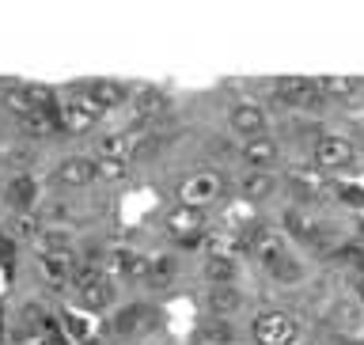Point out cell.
Masks as SVG:
<instances>
[{"mask_svg": "<svg viewBox=\"0 0 364 345\" xmlns=\"http://www.w3.org/2000/svg\"><path fill=\"white\" fill-rule=\"evenodd\" d=\"M76 304L80 307H87V312H102V307H110L114 304V281H110V273H102L99 266H84V270H76Z\"/></svg>", "mask_w": 364, "mask_h": 345, "instance_id": "6da1fadb", "label": "cell"}, {"mask_svg": "<svg viewBox=\"0 0 364 345\" xmlns=\"http://www.w3.org/2000/svg\"><path fill=\"white\" fill-rule=\"evenodd\" d=\"M250 338L255 345H292L300 338V323L289 312H258L250 323Z\"/></svg>", "mask_w": 364, "mask_h": 345, "instance_id": "7a4b0ae2", "label": "cell"}, {"mask_svg": "<svg viewBox=\"0 0 364 345\" xmlns=\"http://www.w3.org/2000/svg\"><path fill=\"white\" fill-rule=\"evenodd\" d=\"M273 95H277L284 107H296V110H318L326 102L318 84L307 76H281L277 84H273Z\"/></svg>", "mask_w": 364, "mask_h": 345, "instance_id": "3957f363", "label": "cell"}, {"mask_svg": "<svg viewBox=\"0 0 364 345\" xmlns=\"http://www.w3.org/2000/svg\"><path fill=\"white\" fill-rule=\"evenodd\" d=\"M99 107L95 102L87 99V91L80 87V91H73V95H68L61 107H57V118H61V129H68V133H87L91 125L99 122Z\"/></svg>", "mask_w": 364, "mask_h": 345, "instance_id": "277c9868", "label": "cell"}, {"mask_svg": "<svg viewBox=\"0 0 364 345\" xmlns=\"http://www.w3.org/2000/svg\"><path fill=\"white\" fill-rule=\"evenodd\" d=\"M220 190H224L220 175H213V171H198V175H190L186 182H182V190H178L182 201H178V205L205 213V205H213L216 198H220Z\"/></svg>", "mask_w": 364, "mask_h": 345, "instance_id": "5b68a950", "label": "cell"}, {"mask_svg": "<svg viewBox=\"0 0 364 345\" xmlns=\"http://www.w3.org/2000/svg\"><path fill=\"white\" fill-rule=\"evenodd\" d=\"M311 159L318 171H346L357 159V152H353V144L346 137H318L311 148Z\"/></svg>", "mask_w": 364, "mask_h": 345, "instance_id": "8992f818", "label": "cell"}, {"mask_svg": "<svg viewBox=\"0 0 364 345\" xmlns=\"http://www.w3.org/2000/svg\"><path fill=\"white\" fill-rule=\"evenodd\" d=\"M167 235L178 239V243H198L205 235V213L201 209H186V205H178V209L167 213Z\"/></svg>", "mask_w": 364, "mask_h": 345, "instance_id": "52a82bcc", "label": "cell"}, {"mask_svg": "<svg viewBox=\"0 0 364 345\" xmlns=\"http://www.w3.org/2000/svg\"><path fill=\"white\" fill-rule=\"evenodd\" d=\"M53 179L61 182V186H73V190L87 186V182L95 179V159H87V156H68V159H61V164H57Z\"/></svg>", "mask_w": 364, "mask_h": 345, "instance_id": "ba28073f", "label": "cell"}, {"mask_svg": "<svg viewBox=\"0 0 364 345\" xmlns=\"http://www.w3.org/2000/svg\"><path fill=\"white\" fill-rule=\"evenodd\" d=\"M232 129L239 137H266V110L258 107V102H235L232 110Z\"/></svg>", "mask_w": 364, "mask_h": 345, "instance_id": "9c48e42d", "label": "cell"}, {"mask_svg": "<svg viewBox=\"0 0 364 345\" xmlns=\"http://www.w3.org/2000/svg\"><path fill=\"white\" fill-rule=\"evenodd\" d=\"M4 201H8L19 216L31 213L34 201H38V182H34L31 175H16V179H11L8 186H4Z\"/></svg>", "mask_w": 364, "mask_h": 345, "instance_id": "30bf717a", "label": "cell"}, {"mask_svg": "<svg viewBox=\"0 0 364 345\" xmlns=\"http://www.w3.org/2000/svg\"><path fill=\"white\" fill-rule=\"evenodd\" d=\"M255 258L273 273L277 266H284V262H289V247H284V239H281V235L258 232V235H255Z\"/></svg>", "mask_w": 364, "mask_h": 345, "instance_id": "8fae6325", "label": "cell"}, {"mask_svg": "<svg viewBox=\"0 0 364 345\" xmlns=\"http://www.w3.org/2000/svg\"><path fill=\"white\" fill-rule=\"evenodd\" d=\"M87 99L95 102L99 110H110V107H122L125 95H129V87L118 84V80H91V84L84 87Z\"/></svg>", "mask_w": 364, "mask_h": 345, "instance_id": "7c38bea8", "label": "cell"}, {"mask_svg": "<svg viewBox=\"0 0 364 345\" xmlns=\"http://www.w3.org/2000/svg\"><path fill=\"white\" fill-rule=\"evenodd\" d=\"M38 266H42L46 277L57 281V285H65V281L76 277V258H73V250H50V255L38 258Z\"/></svg>", "mask_w": 364, "mask_h": 345, "instance_id": "4fadbf2b", "label": "cell"}, {"mask_svg": "<svg viewBox=\"0 0 364 345\" xmlns=\"http://www.w3.org/2000/svg\"><path fill=\"white\" fill-rule=\"evenodd\" d=\"M205 304H209L213 315H232V312L243 307V292L232 289V285H213L209 296H205Z\"/></svg>", "mask_w": 364, "mask_h": 345, "instance_id": "5bb4252c", "label": "cell"}, {"mask_svg": "<svg viewBox=\"0 0 364 345\" xmlns=\"http://www.w3.org/2000/svg\"><path fill=\"white\" fill-rule=\"evenodd\" d=\"M243 159L255 171H266V167H273V159H277V144H273L269 137H250L243 144Z\"/></svg>", "mask_w": 364, "mask_h": 345, "instance_id": "9a60e30c", "label": "cell"}, {"mask_svg": "<svg viewBox=\"0 0 364 345\" xmlns=\"http://www.w3.org/2000/svg\"><path fill=\"white\" fill-rule=\"evenodd\" d=\"M110 270L122 273V277H148V258L122 247V250H110Z\"/></svg>", "mask_w": 364, "mask_h": 345, "instance_id": "2e32d148", "label": "cell"}, {"mask_svg": "<svg viewBox=\"0 0 364 345\" xmlns=\"http://www.w3.org/2000/svg\"><path fill=\"white\" fill-rule=\"evenodd\" d=\"M19 125L27 129V137H53L61 129V118H57V110H31L27 118H19Z\"/></svg>", "mask_w": 364, "mask_h": 345, "instance_id": "e0dca14e", "label": "cell"}, {"mask_svg": "<svg viewBox=\"0 0 364 345\" xmlns=\"http://www.w3.org/2000/svg\"><path fill=\"white\" fill-rule=\"evenodd\" d=\"M133 152H136L133 133H110L99 141V159H125V164H129Z\"/></svg>", "mask_w": 364, "mask_h": 345, "instance_id": "ac0fdd59", "label": "cell"}, {"mask_svg": "<svg viewBox=\"0 0 364 345\" xmlns=\"http://www.w3.org/2000/svg\"><path fill=\"white\" fill-rule=\"evenodd\" d=\"M315 84L326 99H353L360 91V80H353V76H323V80H315Z\"/></svg>", "mask_w": 364, "mask_h": 345, "instance_id": "d6986e66", "label": "cell"}, {"mask_svg": "<svg viewBox=\"0 0 364 345\" xmlns=\"http://www.w3.org/2000/svg\"><path fill=\"white\" fill-rule=\"evenodd\" d=\"M273 190H277V179H273L269 171H250V175L243 179V193H247V198H255V201L269 198Z\"/></svg>", "mask_w": 364, "mask_h": 345, "instance_id": "ffe728a7", "label": "cell"}, {"mask_svg": "<svg viewBox=\"0 0 364 345\" xmlns=\"http://www.w3.org/2000/svg\"><path fill=\"white\" fill-rule=\"evenodd\" d=\"M235 258H205V277L209 285H232L235 281Z\"/></svg>", "mask_w": 364, "mask_h": 345, "instance_id": "44dd1931", "label": "cell"}, {"mask_svg": "<svg viewBox=\"0 0 364 345\" xmlns=\"http://www.w3.org/2000/svg\"><path fill=\"white\" fill-rule=\"evenodd\" d=\"M164 107H167L164 91H156V87L136 91V114H141V118H156V114H164Z\"/></svg>", "mask_w": 364, "mask_h": 345, "instance_id": "7402d4cb", "label": "cell"}, {"mask_svg": "<svg viewBox=\"0 0 364 345\" xmlns=\"http://www.w3.org/2000/svg\"><path fill=\"white\" fill-rule=\"evenodd\" d=\"M95 179L122 182V179H129V164L125 159H95Z\"/></svg>", "mask_w": 364, "mask_h": 345, "instance_id": "603a6c76", "label": "cell"}, {"mask_svg": "<svg viewBox=\"0 0 364 345\" xmlns=\"http://www.w3.org/2000/svg\"><path fill=\"white\" fill-rule=\"evenodd\" d=\"M175 270H178V262L171 258V255L148 258V277H152V281H171V277H175Z\"/></svg>", "mask_w": 364, "mask_h": 345, "instance_id": "cb8c5ba5", "label": "cell"}, {"mask_svg": "<svg viewBox=\"0 0 364 345\" xmlns=\"http://www.w3.org/2000/svg\"><path fill=\"white\" fill-rule=\"evenodd\" d=\"M42 243V255H50V250H73V235L68 232H57V228H50V232L38 235Z\"/></svg>", "mask_w": 364, "mask_h": 345, "instance_id": "d4e9b609", "label": "cell"}, {"mask_svg": "<svg viewBox=\"0 0 364 345\" xmlns=\"http://www.w3.org/2000/svg\"><path fill=\"white\" fill-rule=\"evenodd\" d=\"M38 235H42V224L34 221L31 213L16 216V235H11V239H38Z\"/></svg>", "mask_w": 364, "mask_h": 345, "instance_id": "484cf974", "label": "cell"}, {"mask_svg": "<svg viewBox=\"0 0 364 345\" xmlns=\"http://www.w3.org/2000/svg\"><path fill=\"white\" fill-rule=\"evenodd\" d=\"M136 319H141V307H122L118 319H114V330H118V334H133Z\"/></svg>", "mask_w": 364, "mask_h": 345, "instance_id": "4316f807", "label": "cell"}, {"mask_svg": "<svg viewBox=\"0 0 364 345\" xmlns=\"http://www.w3.org/2000/svg\"><path fill=\"white\" fill-rule=\"evenodd\" d=\"M284 224H289V228H292V232H296V235H311V228H315V224H311V221H307V216H304V213H292V209H289V213H284Z\"/></svg>", "mask_w": 364, "mask_h": 345, "instance_id": "83f0119b", "label": "cell"}, {"mask_svg": "<svg viewBox=\"0 0 364 345\" xmlns=\"http://www.w3.org/2000/svg\"><path fill=\"white\" fill-rule=\"evenodd\" d=\"M65 330H68V338H80V341H84V338H87V319L65 315Z\"/></svg>", "mask_w": 364, "mask_h": 345, "instance_id": "f1b7e54d", "label": "cell"}, {"mask_svg": "<svg viewBox=\"0 0 364 345\" xmlns=\"http://www.w3.org/2000/svg\"><path fill=\"white\" fill-rule=\"evenodd\" d=\"M273 273H277V277L281 281H296V277H304V270H300V262H284V266H277V270H273Z\"/></svg>", "mask_w": 364, "mask_h": 345, "instance_id": "f546056e", "label": "cell"}, {"mask_svg": "<svg viewBox=\"0 0 364 345\" xmlns=\"http://www.w3.org/2000/svg\"><path fill=\"white\" fill-rule=\"evenodd\" d=\"M228 338H232V330H228L224 323H220V327H205V330H201V341H228Z\"/></svg>", "mask_w": 364, "mask_h": 345, "instance_id": "4dcf8cb0", "label": "cell"}, {"mask_svg": "<svg viewBox=\"0 0 364 345\" xmlns=\"http://www.w3.org/2000/svg\"><path fill=\"white\" fill-rule=\"evenodd\" d=\"M341 193H346L341 201H349V205H364V190H360V186H341Z\"/></svg>", "mask_w": 364, "mask_h": 345, "instance_id": "1f68e13d", "label": "cell"}, {"mask_svg": "<svg viewBox=\"0 0 364 345\" xmlns=\"http://www.w3.org/2000/svg\"><path fill=\"white\" fill-rule=\"evenodd\" d=\"M16 255V239L11 235H0V258H11Z\"/></svg>", "mask_w": 364, "mask_h": 345, "instance_id": "d6a6232c", "label": "cell"}, {"mask_svg": "<svg viewBox=\"0 0 364 345\" xmlns=\"http://www.w3.org/2000/svg\"><path fill=\"white\" fill-rule=\"evenodd\" d=\"M357 296H360V304H364V273H360V281H357Z\"/></svg>", "mask_w": 364, "mask_h": 345, "instance_id": "836d02e7", "label": "cell"}, {"mask_svg": "<svg viewBox=\"0 0 364 345\" xmlns=\"http://www.w3.org/2000/svg\"><path fill=\"white\" fill-rule=\"evenodd\" d=\"M360 235H364V224H360Z\"/></svg>", "mask_w": 364, "mask_h": 345, "instance_id": "e575fe53", "label": "cell"}, {"mask_svg": "<svg viewBox=\"0 0 364 345\" xmlns=\"http://www.w3.org/2000/svg\"><path fill=\"white\" fill-rule=\"evenodd\" d=\"M87 345H95V341H87Z\"/></svg>", "mask_w": 364, "mask_h": 345, "instance_id": "d590c367", "label": "cell"}]
</instances>
